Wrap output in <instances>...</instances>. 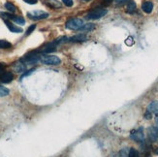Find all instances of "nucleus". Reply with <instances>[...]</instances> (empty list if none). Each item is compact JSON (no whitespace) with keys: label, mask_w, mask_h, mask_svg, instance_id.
<instances>
[{"label":"nucleus","mask_w":158,"mask_h":157,"mask_svg":"<svg viewBox=\"0 0 158 157\" xmlns=\"http://www.w3.org/2000/svg\"><path fill=\"white\" fill-rule=\"evenodd\" d=\"M84 25H85V23H84V20L82 19H71L66 23L65 27L67 29H71V30H80Z\"/></svg>","instance_id":"1"},{"label":"nucleus","mask_w":158,"mask_h":157,"mask_svg":"<svg viewBox=\"0 0 158 157\" xmlns=\"http://www.w3.org/2000/svg\"><path fill=\"white\" fill-rule=\"evenodd\" d=\"M40 61L46 65H58L61 63V60L59 57L56 56H47V54L41 56Z\"/></svg>","instance_id":"2"},{"label":"nucleus","mask_w":158,"mask_h":157,"mask_svg":"<svg viewBox=\"0 0 158 157\" xmlns=\"http://www.w3.org/2000/svg\"><path fill=\"white\" fill-rule=\"evenodd\" d=\"M107 13H108V11L106 9L97 8V9H94L91 12H89L87 15L85 16V18L87 19H101L104 16H106Z\"/></svg>","instance_id":"3"},{"label":"nucleus","mask_w":158,"mask_h":157,"mask_svg":"<svg viewBox=\"0 0 158 157\" xmlns=\"http://www.w3.org/2000/svg\"><path fill=\"white\" fill-rule=\"evenodd\" d=\"M27 17L32 20H40V19H44L49 17V14L44 11H33L27 13Z\"/></svg>","instance_id":"4"},{"label":"nucleus","mask_w":158,"mask_h":157,"mask_svg":"<svg viewBox=\"0 0 158 157\" xmlns=\"http://www.w3.org/2000/svg\"><path fill=\"white\" fill-rule=\"evenodd\" d=\"M38 52H39V51H35V52L27 53L26 56L23 57V60H25V63H28L30 65L37 63L40 60V57H41L38 54Z\"/></svg>","instance_id":"5"},{"label":"nucleus","mask_w":158,"mask_h":157,"mask_svg":"<svg viewBox=\"0 0 158 157\" xmlns=\"http://www.w3.org/2000/svg\"><path fill=\"white\" fill-rule=\"evenodd\" d=\"M130 137H131V139L134 140L135 142H138V143L143 142V140H145V134H143V128H140V129H137V130L132 131Z\"/></svg>","instance_id":"6"},{"label":"nucleus","mask_w":158,"mask_h":157,"mask_svg":"<svg viewBox=\"0 0 158 157\" xmlns=\"http://www.w3.org/2000/svg\"><path fill=\"white\" fill-rule=\"evenodd\" d=\"M148 139L150 142H155L158 139V126H152L148 128Z\"/></svg>","instance_id":"7"},{"label":"nucleus","mask_w":158,"mask_h":157,"mask_svg":"<svg viewBox=\"0 0 158 157\" xmlns=\"http://www.w3.org/2000/svg\"><path fill=\"white\" fill-rule=\"evenodd\" d=\"M56 51V44H54V42H52V43L46 45L43 49H41L39 52H42L43 53H51Z\"/></svg>","instance_id":"8"},{"label":"nucleus","mask_w":158,"mask_h":157,"mask_svg":"<svg viewBox=\"0 0 158 157\" xmlns=\"http://www.w3.org/2000/svg\"><path fill=\"white\" fill-rule=\"evenodd\" d=\"M5 24H6L7 27H8L9 30L11 32H14V33H20V32H23V29L20 28V27L16 26L15 24H13L10 22V20H8V19H5Z\"/></svg>","instance_id":"9"},{"label":"nucleus","mask_w":158,"mask_h":157,"mask_svg":"<svg viewBox=\"0 0 158 157\" xmlns=\"http://www.w3.org/2000/svg\"><path fill=\"white\" fill-rule=\"evenodd\" d=\"M86 40H87V37H86L85 34L81 33L76 36L71 37L68 41H70V42H72V43H80V42H85V41H86Z\"/></svg>","instance_id":"10"},{"label":"nucleus","mask_w":158,"mask_h":157,"mask_svg":"<svg viewBox=\"0 0 158 157\" xmlns=\"http://www.w3.org/2000/svg\"><path fill=\"white\" fill-rule=\"evenodd\" d=\"M13 79H14V76H13V74L11 72H4L2 74V76L0 77V81H1L3 84L11 83V81H13Z\"/></svg>","instance_id":"11"},{"label":"nucleus","mask_w":158,"mask_h":157,"mask_svg":"<svg viewBox=\"0 0 158 157\" xmlns=\"http://www.w3.org/2000/svg\"><path fill=\"white\" fill-rule=\"evenodd\" d=\"M142 10L147 14H150L153 10V3L152 1H145L142 4Z\"/></svg>","instance_id":"12"},{"label":"nucleus","mask_w":158,"mask_h":157,"mask_svg":"<svg viewBox=\"0 0 158 157\" xmlns=\"http://www.w3.org/2000/svg\"><path fill=\"white\" fill-rule=\"evenodd\" d=\"M13 69L17 73H23L26 70V65L23 62H22V61H19V62H16L15 65L13 66Z\"/></svg>","instance_id":"13"},{"label":"nucleus","mask_w":158,"mask_h":157,"mask_svg":"<svg viewBox=\"0 0 158 157\" xmlns=\"http://www.w3.org/2000/svg\"><path fill=\"white\" fill-rule=\"evenodd\" d=\"M148 111L152 114H155L158 115V101H153L152 102L148 107Z\"/></svg>","instance_id":"14"},{"label":"nucleus","mask_w":158,"mask_h":157,"mask_svg":"<svg viewBox=\"0 0 158 157\" xmlns=\"http://www.w3.org/2000/svg\"><path fill=\"white\" fill-rule=\"evenodd\" d=\"M136 11V4L134 1H130L127 5V9H126V12L128 14H134Z\"/></svg>","instance_id":"15"},{"label":"nucleus","mask_w":158,"mask_h":157,"mask_svg":"<svg viewBox=\"0 0 158 157\" xmlns=\"http://www.w3.org/2000/svg\"><path fill=\"white\" fill-rule=\"evenodd\" d=\"M47 3L49 4L50 7H52V8H60V3L57 1V0H47Z\"/></svg>","instance_id":"16"},{"label":"nucleus","mask_w":158,"mask_h":157,"mask_svg":"<svg viewBox=\"0 0 158 157\" xmlns=\"http://www.w3.org/2000/svg\"><path fill=\"white\" fill-rule=\"evenodd\" d=\"M12 48V44L6 40H0V49H10Z\"/></svg>","instance_id":"17"},{"label":"nucleus","mask_w":158,"mask_h":157,"mask_svg":"<svg viewBox=\"0 0 158 157\" xmlns=\"http://www.w3.org/2000/svg\"><path fill=\"white\" fill-rule=\"evenodd\" d=\"M94 28V25L92 23H87V24H85L84 26L81 27L80 29L81 32H87V31H90Z\"/></svg>","instance_id":"18"},{"label":"nucleus","mask_w":158,"mask_h":157,"mask_svg":"<svg viewBox=\"0 0 158 157\" xmlns=\"http://www.w3.org/2000/svg\"><path fill=\"white\" fill-rule=\"evenodd\" d=\"M5 8L8 10L10 13H15L16 12V6L15 5H13L12 3H10V2H7L6 4H5Z\"/></svg>","instance_id":"19"},{"label":"nucleus","mask_w":158,"mask_h":157,"mask_svg":"<svg viewBox=\"0 0 158 157\" xmlns=\"http://www.w3.org/2000/svg\"><path fill=\"white\" fill-rule=\"evenodd\" d=\"M9 89L8 88H6L4 86H0V96L3 97V96H7V95L9 94Z\"/></svg>","instance_id":"20"},{"label":"nucleus","mask_w":158,"mask_h":157,"mask_svg":"<svg viewBox=\"0 0 158 157\" xmlns=\"http://www.w3.org/2000/svg\"><path fill=\"white\" fill-rule=\"evenodd\" d=\"M128 157H140V155H139V152L137 151L135 148H131L129 151Z\"/></svg>","instance_id":"21"},{"label":"nucleus","mask_w":158,"mask_h":157,"mask_svg":"<svg viewBox=\"0 0 158 157\" xmlns=\"http://www.w3.org/2000/svg\"><path fill=\"white\" fill-rule=\"evenodd\" d=\"M134 43H135V41H134V39H133L132 37H128V38L125 40V44H126L127 46H129V47L133 46Z\"/></svg>","instance_id":"22"},{"label":"nucleus","mask_w":158,"mask_h":157,"mask_svg":"<svg viewBox=\"0 0 158 157\" xmlns=\"http://www.w3.org/2000/svg\"><path fill=\"white\" fill-rule=\"evenodd\" d=\"M36 28V24H32V25H30L29 27H28V29H27V31H26V33H25V35H29V34H31L33 31H34V29Z\"/></svg>","instance_id":"23"},{"label":"nucleus","mask_w":158,"mask_h":157,"mask_svg":"<svg viewBox=\"0 0 158 157\" xmlns=\"http://www.w3.org/2000/svg\"><path fill=\"white\" fill-rule=\"evenodd\" d=\"M61 1H62V3H63L65 6H67V7H72L73 4H74V1H73V0H61Z\"/></svg>","instance_id":"24"},{"label":"nucleus","mask_w":158,"mask_h":157,"mask_svg":"<svg viewBox=\"0 0 158 157\" xmlns=\"http://www.w3.org/2000/svg\"><path fill=\"white\" fill-rule=\"evenodd\" d=\"M34 71H35V69H34V68H33V69H30L28 72H25L23 75V76H22V79H23L24 77H26V76H29V75L31 74V73H33Z\"/></svg>","instance_id":"25"},{"label":"nucleus","mask_w":158,"mask_h":157,"mask_svg":"<svg viewBox=\"0 0 158 157\" xmlns=\"http://www.w3.org/2000/svg\"><path fill=\"white\" fill-rule=\"evenodd\" d=\"M23 1H24L25 3H27V4H31V5H33V4H36V3L38 2V0H23Z\"/></svg>","instance_id":"26"},{"label":"nucleus","mask_w":158,"mask_h":157,"mask_svg":"<svg viewBox=\"0 0 158 157\" xmlns=\"http://www.w3.org/2000/svg\"><path fill=\"white\" fill-rule=\"evenodd\" d=\"M4 70H5V66H4V64H3V63H0V77H1V76H2V74L5 72Z\"/></svg>","instance_id":"27"},{"label":"nucleus","mask_w":158,"mask_h":157,"mask_svg":"<svg viewBox=\"0 0 158 157\" xmlns=\"http://www.w3.org/2000/svg\"><path fill=\"white\" fill-rule=\"evenodd\" d=\"M102 3H103V5H105V6H108V5H110V4H111L113 1H114V0H102Z\"/></svg>","instance_id":"28"},{"label":"nucleus","mask_w":158,"mask_h":157,"mask_svg":"<svg viewBox=\"0 0 158 157\" xmlns=\"http://www.w3.org/2000/svg\"><path fill=\"white\" fill-rule=\"evenodd\" d=\"M126 1H128V0H114V3H115L116 5H120V4L125 3Z\"/></svg>","instance_id":"29"},{"label":"nucleus","mask_w":158,"mask_h":157,"mask_svg":"<svg viewBox=\"0 0 158 157\" xmlns=\"http://www.w3.org/2000/svg\"><path fill=\"white\" fill-rule=\"evenodd\" d=\"M145 118H147V119H150L152 118V113H149L148 111L146 113V114H145Z\"/></svg>","instance_id":"30"},{"label":"nucleus","mask_w":158,"mask_h":157,"mask_svg":"<svg viewBox=\"0 0 158 157\" xmlns=\"http://www.w3.org/2000/svg\"><path fill=\"white\" fill-rule=\"evenodd\" d=\"M155 153H156V154L158 155V147H157V149H156V151H155Z\"/></svg>","instance_id":"31"},{"label":"nucleus","mask_w":158,"mask_h":157,"mask_svg":"<svg viewBox=\"0 0 158 157\" xmlns=\"http://www.w3.org/2000/svg\"><path fill=\"white\" fill-rule=\"evenodd\" d=\"M82 1H85V2H87V1H90V0H82Z\"/></svg>","instance_id":"32"}]
</instances>
